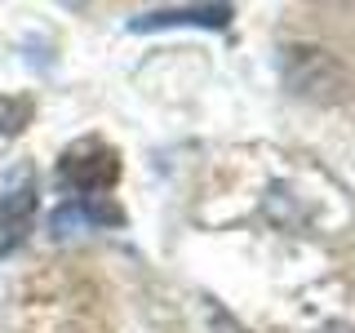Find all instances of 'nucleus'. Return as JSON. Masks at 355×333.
<instances>
[{
  "label": "nucleus",
  "mask_w": 355,
  "mask_h": 333,
  "mask_svg": "<svg viewBox=\"0 0 355 333\" xmlns=\"http://www.w3.org/2000/svg\"><path fill=\"white\" fill-rule=\"evenodd\" d=\"M324 333H355V329H347V325H329Z\"/></svg>",
  "instance_id": "423d86ee"
},
{
  "label": "nucleus",
  "mask_w": 355,
  "mask_h": 333,
  "mask_svg": "<svg viewBox=\"0 0 355 333\" xmlns=\"http://www.w3.org/2000/svg\"><path fill=\"white\" fill-rule=\"evenodd\" d=\"M36 116V98L27 94H0V138H14L31 125Z\"/></svg>",
  "instance_id": "39448f33"
},
{
  "label": "nucleus",
  "mask_w": 355,
  "mask_h": 333,
  "mask_svg": "<svg viewBox=\"0 0 355 333\" xmlns=\"http://www.w3.org/2000/svg\"><path fill=\"white\" fill-rule=\"evenodd\" d=\"M236 9L231 5H173V9H151V14H138L129 22L133 31H160V27H227Z\"/></svg>",
  "instance_id": "7ed1b4c3"
},
{
  "label": "nucleus",
  "mask_w": 355,
  "mask_h": 333,
  "mask_svg": "<svg viewBox=\"0 0 355 333\" xmlns=\"http://www.w3.org/2000/svg\"><path fill=\"white\" fill-rule=\"evenodd\" d=\"M120 222H125V214H120L107 196H98V200H67L58 214H53V231L67 236V231H80V227H120Z\"/></svg>",
  "instance_id": "20e7f679"
},
{
  "label": "nucleus",
  "mask_w": 355,
  "mask_h": 333,
  "mask_svg": "<svg viewBox=\"0 0 355 333\" xmlns=\"http://www.w3.org/2000/svg\"><path fill=\"white\" fill-rule=\"evenodd\" d=\"M120 182V151L103 138H80L58 155V187L71 200H98Z\"/></svg>",
  "instance_id": "f257e3e1"
},
{
  "label": "nucleus",
  "mask_w": 355,
  "mask_h": 333,
  "mask_svg": "<svg viewBox=\"0 0 355 333\" xmlns=\"http://www.w3.org/2000/svg\"><path fill=\"white\" fill-rule=\"evenodd\" d=\"M36 178L22 173L5 196H0V258L18 253L27 244L31 227H36Z\"/></svg>",
  "instance_id": "f03ea898"
}]
</instances>
